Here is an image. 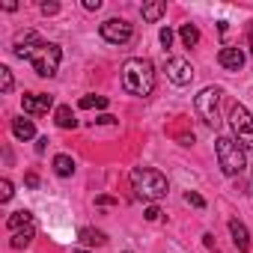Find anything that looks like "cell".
Instances as JSON below:
<instances>
[{
  "instance_id": "cell-16",
  "label": "cell",
  "mask_w": 253,
  "mask_h": 253,
  "mask_svg": "<svg viewBox=\"0 0 253 253\" xmlns=\"http://www.w3.org/2000/svg\"><path fill=\"white\" fill-rule=\"evenodd\" d=\"M164 12H167V3H164V0H152V3H143V6H140L143 21H158Z\"/></svg>"
},
{
  "instance_id": "cell-30",
  "label": "cell",
  "mask_w": 253,
  "mask_h": 253,
  "mask_svg": "<svg viewBox=\"0 0 253 253\" xmlns=\"http://www.w3.org/2000/svg\"><path fill=\"white\" fill-rule=\"evenodd\" d=\"M95 122H98V125H116V116H110V113H104V116H98Z\"/></svg>"
},
{
  "instance_id": "cell-23",
  "label": "cell",
  "mask_w": 253,
  "mask_h": 253,
  "mask_svg": "<svg viewBox=\"0 0 253 253\" xmlns=\"http://www.w3.org/2000/svg\"><path fill=\"white\" fill-rule=\"evenodd\" d=\"M9 200H12V182L0 179V203H9Z\"/></svg>"
},
{
  "instance_id": "cell-2",
  "label": "cell",
  "mask_w": 253,
  "mask_h": 253,
  "mask_svg": "<svg viewBox=\"0 0 253 253\" xmlns=\"http://www.w3.org/2000/svg\"><path fill=\"white\" fill-rule=\"evenodd\" d=\"M131 188H134V194H137L140 200H146V203H155V200L167 197V191H170L167 176H164L161 170H152V167H137V170H131Z\"/></svg>"
},
{
  "instance_id": "cell-21",
  "label": "cell",
  "mask_w": 253,
  "mask_h": 253,
  "mask_svg": "<svg viewBox=\"0 0 253 253\" xmlns=\"http://www.w3.org/2000/svg\"><path fill=\"white\" fill-rule=\"evenodd\" d=\"M15 81H12V69L9 66H0V92H12Z\"/></svg>"
},
{
  "instance_id": "cell-3",
  "label": "cell",
  "mask_w": 253,
  "mask_h": 253,
  "mask_svg": "<svg viewBox=\"0 0 253 253\" xmlns=\"http://www.w3.org/2000/svg\"><path fill=\"white\" fill-rule=\"evenodd\" d=\"M214 155H217V164L223 170V176H241L244 167H247V152L238 146L235 137H217L214 143Z\"/></svg>"
},
{
  "instance_id": "cell-1",
  "label": "cell",
  "mask_w": 253,
  "mask_h": 253,
  "mask_svg": "<svg viewBox=\"0 0 253 253\" xmlns=\"http://www.w3.org/2000/svg\"><path fill=\"white\" fill-rule=\"evenodd\" d=\"M122 86L128 89L131 95H152L155 89V66L143 57H131V60H125L122 66Z\"/></svg>"
},
{
  "instance_id": "cell-9",
  "label": "cell",
  "mask_w": 253,
  "mask_h": 253,
  "mask_svg": "<svg viewBox=\"0 0 253 253\" xmlns=\"http://www.w3.org/2000/svg\"><path fill=\"white\" fill-rule=\"evenodd\" d=\"M167 81L176 86H188L194 81V66L185 57H170L167 60Z\"/></svg>"
},
{
  "instance_id": "cell-8",
  "label": "cell",
  "mask_w": 253,
  "mask_h": 253,
  "mask_svg": "<svg viewBox=\"0 0 253 253\" xmlns=\"http://www.w3.org/2000/svg\"><path fill=\"white\" fill-rule=\"evenodd\" d=\"M42 45H45V42H42V36H39L36 30H24V33L15 36V42H12V54L21 57V60H33V54H36Z\"/></svg>"
},
{
  "instance_id": "cell-20",
  "label": "cell",
  "mask_w": 253,
  "mask_h": 253,
  "mask_svg": "<svg viewBox=\"0 0 253 253\" xmlns=\"http://www.w3.org/2000/svg\"><path fill=\"white\" fill-rule=\"evenodd\" d=\"M179 36H182V45H185V48H194V45L200 42V30H197V24H182Z\"/></svg>"
},
{
  "instance_id": "cell-36",
  "label": "cell",
  "mask_w": 253,
  "mask_h": 253,
  "mask_svg": "<svg viewBox=\"0 0 253 253\" xmlns=\"http://www.w3.org/2000/svg\"><path fill=\"white\" fill-rule=\"evenodd\" d=\"M125 253H131V250H125Z\"/></svg>"
},
{
  "instance_id": "cell-25",
  "label": "cell",
  "mask_w": 253,
  "mask_h": 253,
  "mask_svg": "<svg viewBox=\"0 0 253 253\" xmlns=\"http://www.w3.org/2000/svg\"><path fill=\"white\" fill-rule=\"evenodd\" d=\"M39 9H42V15H57V12H60V3H54V0L48 3V0H45V3H42Z\"/></svg>"
},
{
  "instance_id": "cell-12",
  "label": "cell",
  "mask_w": 253,
  "mask_h": 253,
  "mask_svg": "<svg viewBox=\"0 0 253 253\" xmlns=\"http://www.w3.org/2000/svg\"><path fill=\"white\" fill-rule=\"evenodd\" d=\"M229 235H232V244L238 247V253H250V232L238 217L229 220Z\"/></svg>"
},
{
  "instance_id": "cell-28",
  "label": "cell",
  "mask_w": 253,
  "mask_h": 253,
  "mask_svg": "<svg viewBox=\"0 0 253 253\" xmlns=\"http://www.w3.org/2000/svg\"><path fill=\"white\" fill-rule=\"evenodd\" d=\"M84 9H86V12H95V9H101V0H84Z\"/></svg>"
},
{
  "instance_id": "cell-11",
  "label": "cell",
  "mask_w": 253,
  "mask_h": 253,
  "mask_svg": "<svg viewBox=\"0 0 253 253\" xmlns=\"http://www.w3.org/2000/svg\"><path fill=\"white\" fill-rule=\"evenodd\" d=\"M244 60H247V54H244L241 48H220V54H217V63H220L226 72H241Z\"/></svg>"
},
{
  "instance_id": "cell-31",
  "label": "cell",
  "mask_w": 253,
  "mask_h": 253,
  "mask_svg": "<svg viewBox=\"0 0 253 253\" xmlns=\"http://www.w3.org/2000/svg\"><path fill=\"white\" fill-rule=\"evenodd\" d=\"M45 146H48V137H39L36 140V152H45Z\"/></svg>"
},
{
  "instance_id": "cell-24",
  "label": "cell",
  "mask_w": 253,
  "mask_h": 253,
  "mask_svg": "<svg viewBox=\"0 0 253 253\" xmlns=\"http://www.w3.org/2000/svg\"><path fill=\"white\" fill-rule=\"evenodd\" d=\"M185 203H188V206H194V209H206V200H203L197 191H188V194H185Z\"/></svg>"
},
{
  "instance_id": "cell-19",
  "label": "cell",
  "mask_w": 253,
  "mask_h": 253,
  "mask_svg": "<svg viewBox=\"0 0 253 253\" xmlns=\"http://www.w3.org/2000/svg\"><path fill=\"white\" fill-rule=\"evenodd\" d=\"M54 173H57L60 179H69V176L75 173V161H72L69 155H57V158H54Z\"/></svg>"
},
{
  "instance_id": "cell-13",
  "label": "cell",
  "mask_w": 253,
  "mask_h": 253,
  "mask_svg": "<svg viewBox=\"0 0 253 253\" xmlns=\"http://www.w3.org/2000/svg\"><path fill=\"white\" fill-rule=\"evenodd\" d=\"M12 134H15V140H33V137H36V125H33V119L15 116V119H12Z\"/></svg>"
},
{
  "instance_id": "cell-15",
  "label": "cell",
  "mask_w": 253,
  "mask_h": 253,
  "mask_svg": "<svg viewBox=\"0 0 253 253\" xmlns=\"http://www.w3.org/2000/svg\"><path fill=\"white\" fill-rule=\"evenodd\" d=\"M33 235H36V226L30 223V226H24V229L12 232V238H9V247H12V250H21V247H27V244L33 241Z\"/></svg>"
},
{
  "instance_id": "cell-17",
  "label": "cell",
  "mask_w": 253,
  "mask_h": 253,
  "mask_svg": "<svg viewBox=\"0 0 253 253\" xmlns=\"http://www.w3.org/2000/svg\"><path fill=\"white\" fill-rule=\"evenodd\" d=\"M54 122L60 125V128H75V125H78V119H75V113H72L69 104H60V107L54 110Z\"/></svg>"
},
{
  "instance_id": "cell-4",
  "label": "cell",
  "mask_w": 253,
  "mask_h": 253,
  "mask_svg": "<svg viewBox=\"0 0 253 253\" xmlns=\"http://www.w3.org/2000/svg\"><path fill=\"white\" fill-rule=\"evenodd\" d=\"M194 107H197L200 119L209 125V128H217V125H220V89L217 86L200 89L197 98H194Z\"/></svg>"
},
{
  "instance_id": "cell-33",
  "label": "cell",
  "mask_w": 253,
  "mask_h": 253,
  "mask_svg": "<svg viewBox=\"0 0 253 253\" xmlns=\"http://www.w3.org/2000/svg\"><path fill=\"white\" fill-rule=\"evenodd\" d=\"M203 241H206V247H214V235H211V232H206Z\"/></svg>"
},
{
  "instance_id": "cell-35",
  "label": "cell",
  "mask_w": 253,
  "mask_h": 253,
  "mask_svg": "<svg viewBox=\"0 0 253 253\" xmlns=\"http://www.w3.org/2000/svg\"><path fill=\"white\" fill-rule=\"evenodd\" d=\"M72 253H89V250H72Z\"/></svg>"
},
{
  "instance_id": "cell-26",
  "label": "cell",
  "mask_w": 253,
  "mask_h": 253,
  "mask_svg": "<svg viewBox=\"0 0 253 253\" xmlns=\"http://www.w3.org/2000/svg\"><path fill=\"white\" fill-rule=\"evenodd\" d=\"M161 45H164V48L173 45V30H170V27H161Z\"/></svg>"
},
{
  "instance_id": "cell-18",
  "label": "cell",
  "mask_w": 253,
  "mask_h": 253,
  "mask_svg": "<svg viewBox=\"0 0 253 253\" xmlns=\"http://www.w3.org/2000/svg\"><path fill=\"white\" fill-rule=\"evenodd\" d=\"M78 235H81V241H84V244H95V247L107 244V235H104L101 229H92V226H84Z\"/></svg>"
},
{
  "instance_id": "cell-27",
  "label": "cell",
  "mask_w": 253,
  "mask_h": 253,
  "mask_svg": "<svg viewBox=\"0 0 253 253\" xmlns=\"http://www.w3.org/2000/svg\"><path fill=\"white\" fill-rule=\"evenodd\" d=\"M143 214H146V220H158V217H161V209H158V206H146Z\"/></svg>"
},
{
  "instance_id": "cell-10",
  "label": "cell",
  "mask_w": 253,
  "mask_h": 253,
  "mask_svg": "<svg viewBox=\"0 0 253 253\" xmlns=\"http://www.w3.org/2000/svg\"><path fill=\"white\" fill-rule=\"evenodd\" d=\"M21 107H24V113H30V116H42V113H48V110L54 107V98H51L48 92H24Z\"/></svg>"
},
{
  "instance_id": "cell-32",
  "label": "cell",
  "mask_w": 253,
  "mask_h": 253,
  "mask_svg": "<svg viewBox=\"0 0 253 253\" xmlns=\"http://www.w3.org/2000/svg\"><path fill=\"white\" fill-rule=\"evenodd\" d=\"M3 9H6V12H15V9H18V3H15V0H6Z\"/></svg>"
},
{
  "instance_id": "cell-6",
  "label": "cell",
  "mask_w": 253,
  "mask_h": 253,
  "mask_svg": "<svg viewBox=\"0 0 253 253\" xmlns=\"http://www.w3.org/2000/svg\"><path fill=\"white\" fill-rule=\"evenodd\" d=\"M60 60H63V51H60V45H54V42H45L36 54H33V60H30V66H33V72L39 75V78H54L57 75V69H60Z\"/></svg>"
},
{
  "instance_id": "cell-29",
  "label": "cell",
  "mask_w": 253,
  "mask_h": 253,
  "mask_svg": "<svg viewBox=\"0 0 253 253\" xmlns=\"http://www.w3.org/2000/svg\"><path fill=\"white\" fill-rule=\"evenodd\" d=\"M24 185H27V188H39V176H36V173H27V176H24Z\"/></svg>"
},
{
  "instance_id": "cell-14",
  "label": "cell",
  "mask_w": 253,
  "mask_h": 253,
  "mask_svg": "<svg viewBox=\"0 0 253 253\" xmlns=\"http://www.w3.org/2000/svg\"><path fill=\"white\" fill-rule=\"evenodd\" d=\"M30 223H33V214H30L27 209H18V211H12V214L6 217V226H9L12 232L24 229V226H30Z\"/></svg>"
},
{
  "instance_id": "cell-5",
  "label": "cell",
  "mask_w": 253,
  "mask_h": 253,
  "mask_svg": "<svg viewBox=\"0 0 253 253\" xmlns=\"http://www.w3.org/2000/svg\"><path fill=\"white\" fill-rule=\"evenodd\" d=\"M229 125H232V134H235L238 146L244 152H253V113L244 104H235L229 110Z\"/></svg>"
},
{
  "instance_id": "cell-22",
  "label": "cell",
  "mask_w": 253,
  "mask_h": 253,
  "mask_svg": "<svg viewBox=\"0 0 253 253\" xmlns=\"http://www.w3.org/2000/svg\"><path fill=\"white\" fill-rule=\"evenodd\" d=\"M78 104H81L84 110H89V107H101V110H104V107H107V98H104V95H84Z\"/></svg>"
},
{
  "instance_id": "cell-7",
  "label": "cell",
  "mask_w": 253,
  "mask_h": 253,
  "mask_svg": "<svg viewBox=\"0 0 253 253\" xmlns=\"http://www.w3.org/2000/svg\"><path fill=\"white\" fill-rule=\"evenodd\" d=\"M98 33H101V39L110 42V45H125V42H131L134 27L125 21V18H107V21L98 27Z\"/></svg>"
},
{
  "instance_id": "cell-34",
  "label": "cell",
  "mask_w": 253,
  "mask_h": 253,
  "mask_svg": "<svg viewBox=\"0 0 253 253\" xmlns=\"http://www.w3.org/2000/svg\"><path fill=\"white\" fill-rule=\"evenodd\" d=\"M95 203H98V206H110V203H113V197H98Z\"/></svg>"
}]
</instances>
